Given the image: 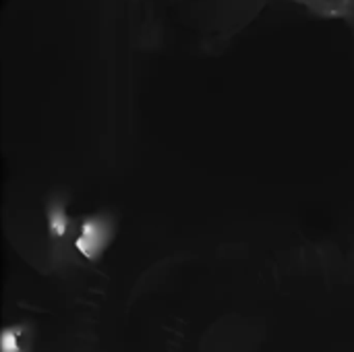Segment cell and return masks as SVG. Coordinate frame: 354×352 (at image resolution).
<instances>
[{
	"instance_id": "cell-2",
	"label": "cell",
	"mask_w": 354,
	"mask_h": 352,
	"mask_svg": "<svg viewBox=\"0 0 354 352\" xmlns=\"http://www.w3.org/2000/svg\"><path fill=\"white\" fill-rule=\"evenodd\" d=\"M48 230L54 243V249H64V239L71 232V220L66 216V201L62 197H54L48 203Z\"/></svg>"
},
{
	"instance_id": "cell-3",
	"label": "cell",
	"mask_w": 354,
	"mask_h": 352,
	"mask_svg": "<svg viewBox=\"0 0 354 352\" xmlns=\"http://www.w3.org/2000/svg\"><path fill=\"white\" fill-rule=\"evenodd\" d=\"M322 19H346L354 23V0H295Z\"/></svg>"
},
{
	"instance_id": "cell-1",
	"label": "cell",
	"mask_w": 354,
	"mask_h": 352,
	"mask_svg": "<svg viewBox=\"0 0 354 352\" xmlns=\"http://www.w3.org/2000/svg\"><path fill=\"white\" fill-rule=\"evenodd\" d=\"M114 232H116V226L110 216H106V214L89 216L81 224L75 247L85 259L97 261L104 255V251L108 249V245L112 243Z\"/></svg>"
},
{
	"instance_id": "cell-4",
	"label": "cell",
	"mask_w": 354,
	"mask_h": 352,
	"mask_svg": "<svg viewBox=\"0 0 354 352\" xmlns=\"http://www.w3.org/2000/svg\"><path fill=\"white\" fill-rule=\"evenodd\" d=\"M33 332L27 324L8 326L0 336V352H31Z\"/></svg>"
}]
</instances>
